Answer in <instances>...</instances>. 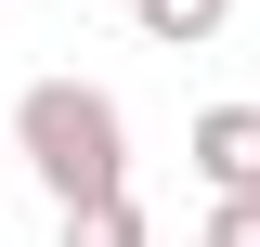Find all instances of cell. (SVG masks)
Listing matches in <instances>:
<instances>
[{"label": "cell", "instance_id": "obj_4", "mask_svg": "<svg viewBox=\"0 0 260 247\" xmlns=\"http://www.w3.org/2000/svg\"><path fill=\"white\" fill-rule=\"evenodd\" d=\"M65 247H156V234H143L130 195H104V208H65Z\"/></svg>", "mask_w": 260, "mask_h": 247}, {"label": "cell", "instance_id": "obj_3", "mask_svg": "<svg viewBox=\"0 0 260 247\" xmlns=\"http://www.w3.org/2000/svg\"><path fill=\"white\" fill-rule=\"evenodd\" d=\"M130 26H143V39H169V52H208V39L234 26V0H130Z\"/></svg>", "mask_w": 260, "mask_h": 247}, {"label": "cell", "instance_id": "obj_5", "mask_svg": "<svg viewBox=\"0 0 260 247\" xmlns=\"http://www.w3.org/2000/svg\"><path fill=\"white\" fill-rule=\"evenodd\" d=\"M208 247H260V195H221L208 208Z\"/></svg>", "mask_w": 260, "mask_h": 247}, {"label": "cell", "instance_id": "obj_1", "mask_svg": "<svg viewBox=\"0 0 260 247\" xmlns=\"http://www.w3.org/2000/svg\"><path fill=\"white\" fill-rule=\"evenodd\" d=\"M13 156H26V182L52 195V208L130 195V117H117V91H91V78H39V91L13 104Z\"/></svg>", "mask_w": 260, "mask_h": 247}, {"label": "cell", "instance_id": "obj_2", "mask_svg": "<svg viewBox=\"0 0 260 247\" xmlns=\"http://www.w3.org/2000/svg\"><path fill=\"white\" fill-rule=\"evenodd\" d=\"M195 169H208V195H260V104H208L195 117Z\"/></svg>", "mask_w": 260, "mask_h": 247}]
</instances>
